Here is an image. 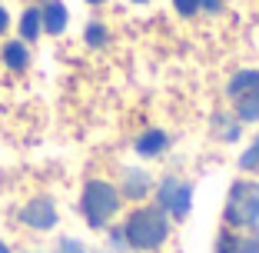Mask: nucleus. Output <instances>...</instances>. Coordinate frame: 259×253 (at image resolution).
Here are the masks:
<instances>
[{"mask_svg": "<svg viewBox=\"0 0 259 253\" xmlns=\"http://www.w3.org/2000/svg\"><path fill=\"white\" fill-rule=\"evenodd\" d=\"M40 27L50 33H60L67 27V7H63L60 0H50L44 10H40Z\"/></svg>", "mask_w": 259, "mask_h": 253, "instance_id": "7", "label": "nucleus"}, {"mask_svg": "<svg viewBox=\"0 0 259 253\" xmlns=\"http://www.w3.org/2000/svg\"><path fill=\"white\" fill-rule=\"evenodd\" d=\"M190 203H193V193L186 184H180V180H166V184L160 187V207L169 210L173 216H186L190 213Z\"/></svg>", "mask_w": 259, "mask_h": 253, "instance_id": "5", "label": "nucleus"}, {"mask_svg": "<svg viewBox=\"0 0 259 253\" xmlns=\"http://www.w3.org/2000/svg\"><path fill=\"white\" fill-rule=\"evenodd\" d=\"M173 4H176V10H180V14H186V17L199 10V0H173Z\"/></svg>", "mask_w": 259, "mask_h": 253, "instance_id": "15", "label": "nucleus"}, {"mask_svg": "<svg viewBox=\"0 0 259 253\" xmlns=\"http://www.w3.org/2000/svg\"><path fill=\"white\" fill-rule=\"evenodd\" d=\"M4 63H7L10 70H27V63H30L27 47H23L20 40H10V44L4 47Z\"/></svg>", "mask_w": 259, "mask_h": 253, "instance_id": "8", "label": "nucleus"}, {"mask_svg": "<svg viewBox=\"0 0 259 253\" xmlns=\"http://www.w3.org/2000/svg\"><path fill=\"white\" fill-rule=\"evenodd\" d=\"M120 207V193L103 180H90L83 190V216L90 227H103Z\"/></svg>", "mask_w": 259, "mask_h": 253, "instance_id": "2", "label": "nucleus"}, {"mask_svg": "<svg viewBox=\"0 0 259 253\" xmlns=\"http://www.w3.org/2000/svg\"><path fill=\"white\" fill-rule=\"evenodd\" d=\"M20 220L27 223V227H33V230H50V227L57 223V207H54V200H50V197L30 200V203L23 207Z\"/></svg>", "mask_w": 259, "mask_h": 253, "instance_id": "6", "label": "nucleus"}, {"mask_svg": "<svg viewBox=\"0 0 259 253\" xmlns=\"http://www.w3.org/2000/svg\"><path fill=\"white\" fill-rule=\"evenodd\" d=\"M37 33H40V10L37 7H27V10H23V17H20V37L33 40Z\"/></svg>", "mask_w": 259, "mask_h": 253, "instance_id": "10", "label": "nucleus"}, {"mask_svg": "<svg viewBox=\"0 0 259 253\" xmlns=\"http://www.w3.org/2000/svg\"><path fill=\"white\" fill-rule=\"evenodd\" d=\"M239 163H243V167H246V170H252V167H259V140H256V143H252V147H249V150H246V154H243V160H239Z\"/></svg>", "mask_w": 259, "mask_h": 253, "instance_id": "13", "label": "nucleus"}, {"mask_svg": "<svg viewBox=\"0 0 259 253\" xmlns=\"http://www.w3.org/2000/svg\"><path fill=\"white\" fill-rule=\"evenodd\" d=\"M150 187V176L140 170H126V197H143Z\"/></svg>", "mask_w": 259, "mask_h": 253, "instance_id": "11", "label": "nucleus"}, {"mask_svg": "<svg viewBox=\"0 0 259 253\" xmlns=\"http://www.w3.org/2000/svg\"><path fill=\"white\" fill-rule=\"evenodd\" d=\"M236 253H259V233H252L249 240H243V243L236 246Z\"/></svg>", "mask_w": 259, "mask_h": 253, "instance_id": "14", "label": "nucleus"}, {"mask_svg": "<svg viewBox=\"0 0 259 253\" xmlns=\"http://www.w3.org/2000/svg\"><path fill=\"white\" fill-rule=\"evenodd\" d=\"M163 147H166V133H160V130H150V133H143V137L137 140V150H140L143 157L160 154Z\"/></svg>", "mask_w": 259, "mask_h": 253, "instance_id": "9", "label": "nucleus"}, {"mask_svg": "<svg viewBox=\"0 0 259 253\" xmlns=\"http://www.w3.org/2000/svg\"><path fill=\"white\" fill-rule=\"evenodd\" d=\"M126 243L140 246V250H153V246H160L166 240V216L160 210H137V213L130 216L126 230H123Z\"/></svg>", "mask_w": 259, "mask_h": 253, "instance_id": "1", "label": "nucleus"}, {"mask_svg": "<svg viewBox=\"0 0 259 253\" xmlns=\"http://www.w3.org/2000/svg\"><path fill=\"white\" fill-rule=\"evenodd\" d=\"M87 44H90V47H103V44H107L103 23H90V27H87Z\"/></svg>", "mask_w": 259, "mask_h": 253, "instance_id": "12", "label": "nucleus"}, {"mask_svg": "<svg viewBox=\"0 0 259 253\" xmlns=\"http://www.w3.org/2000/svg\"><path fill=\"white\" fill-rule=\"evenodd\" d=\"M0 253H10V246H7V243H4V240H0Z\"/></svg>", "mask_w": 259, "mask_h": 253, "instance_id": "20", "label": "nucleus"}, {"mask_svg": "<svg viewBox=\"0 0 259 253\" xmlns=\"http://www.w3.org/2000/svg\"><path fill=\"white\" fill-rule=\"evenodd\" d=\"M90 4H103V0H90Z\"/></svg>", "mask_w": 259, "mask_h": 253, "instance_id": "21", "label": "nucleus"}, {"mask_svg": "<svg viewBox=\"0 0 259 253\" xmlns=\"http://www.w3.org/2000/svg\"><path fill=\"white\" fill-rule=\"evenodd\" d=\"M7 23H10V14H7V10H4V7H0V33L7 30Z\"/></svg>", "mask_w": 259, "mask_h": 253, "instance_id": "18", "label": "nucleus"}, {"mask_svg": "<svg viewBox=\"0 0 259 253\" xmlns=\"http://www.w3.org/2000/svg\"><path fill=\"white\" fill-rule=\"evenodd\" d=\"M60 253H87L83 250V243H80V240H63V243H60Z\"/></svg>", "mask_w": 259, "mask_h": 253, "instance_id": "16", "label": "nucleus"}, {"mask_svg": "<svg viewBox=\"0 0 259 253\" xmlns=\"http://www.w3.org/2000/svg\"><path fill=\"white\" fill-rule=\"evenodd\" d=\"M220 253H236V240L229 237V233H223V237H220Z\"/></svg>", "mask_w": 259, "mask_h": 253, "instance_id": "17", "label": "nucleus"}, {"mask_svg": "<svg viewBox=\"0 0 259 253\" xmlns=\"http://www.w3.org/2000/svg\"><path fill=\"white\" fill-rule=\"evenodd\" d=\"M226 220L236 227L259 223V184H236L226 200Z\"/></svg>", "mask_w": 259, "mask_h": 253, "instance_id": "3", "label": "nucleus"}, {"mask_svg": "<svg viewBox=\"0 0 259 253\" xmlns=\"http://www.w3.org/2000/svg\"><path fill=\"white\" fill-rule=\"evenodd\" d=\"M137 4H146V0H137Z\"/></svg>", "mask_w": 259, "mask_h": 253, "instance_id": "22", "label": "nucleus"}, {"mask_svg": "<svg viewBox=\"0 0 259 253\" xmlns=\"http://www.w3.org/2000/svg\"><path fill=\"white\" fill-rule=\"evenodd\" d=\"M229 97L236 103L243 120H259V74L256 70H243L229 80Z\"/></svg>", "mask_w": 259, "mask_h": 253, "instance_id": "4", "label": "nucleus"}, {"mask_svg": "<svg viewBox=\"0 0 259 253\" xmlns=\"http://www.w3.org/2000/svg\"><path fill=\"white\" fill-rule=\"evenodd\" d=\"M199 4H203L206 10H220L223 7V0H199Z\"/></svg>", "mask_w": 259, "mask_h": 253, "instance_id": "19", "label": "nucleus"}]
</instances>
